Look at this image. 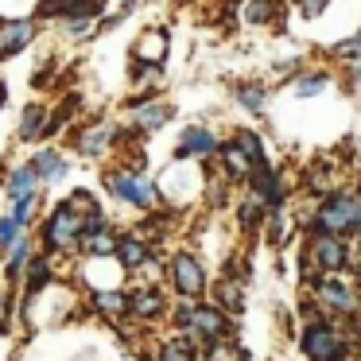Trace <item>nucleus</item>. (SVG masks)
Instances as JSON below:
<instances>
[{"label":"nucleus","mask_w":361,"mask_h":361,"mask_svg":"<svg viewBox=\"0 0 361 361\" xmlns=\"http://www.w3.org/2000/svg\"><path fill=\"white\" fill-rule=\"evenodd\" d=\"M164 55H167V39L159 32H148L140 39V47H136V59L148 63V66H159V63H164Z\"/></svg>","instance_id":"9d476101"},{"label":"nucleus","mask_w":361,"mask_h":361,"mask_svg":"<svg viewBox=\"0 0 361 361\" xmlns=\"http://www.w3.org/2000/svg\"><path fill=\"white\" fill-rule=\"evenodd\" d=\"M35 175H39V179H63V171H66V167H63V159H59L55 156V152H39V156H35Z\"/></svg>","instance_id":"2eb2a0df"},{"label":"nucleus","mask_w":361,"mask_h":361,"mask_svg":"<svg viewBox=\"0 0 361 361\" xmlns=\"http://www.w3.org/2000/svg\"><path fill=\"white\" fill-rule=\"evenodd\" d=\"M299 8H303L307 16H319V12L326 8V0H299Z\"/></svg>","instance_id":"f704fd0d"},{"label":"nucleus","mask_w":361,"mask_h":361,"mask_svg":"<svg viewBox=\"0 0 361 361\" xmlns=\"http://www.w3.org/2000/svg\"><path fill=\"white\" fill-rule=\"evenodd\" d=\"M32 202H35V195H24V198H16V210H12V218L24 226L27 221V214H32Z\"/></svg>","instance_id":"c85d7f7f"},{"label":"nucleus","mask_w":361,"mask_h":361,"mask_svg":"<svg viewBox=\"0 0 361 361\" xmlns=\"http://www.w3.org/2000/svg\"><path fill=\"white\" fill-rule=\"evenodd\" d=\"M43 280H47V264H43V260H35V264H32V291L39 288Z\"/></svg>","instance_id":"72a5a7b5"},{"label":"nucleus","mask_w":361,"mask_h":361,"mask_svg":"<svg viewBox=\"0 0 361 361\" xmlns=\"http://www.w3.org/2000/svg\"><path fill=\"white\" fill-rule=\"evenodd\" d=\"M210 361H241V350H233V345H226V342H214Z\"/></svg>","instance_id":"393cba45"},{"label":"nucleus","mask_w":361,"mask_h":361,"mask_svg":"<svg viewBox=\"0 0 361 361\" xmlns=\"http://www.w3.org/2000/svg\"><path fill=\"white\" fill-rule=\"evenodd\" d=\"M357 82H361V71H357Z\"/></svg>","instance_id":"e433bc0d"},{"label":"nucleus","mask_w":361,"mask_h":361,"mask_svg":"<svg viewBox=\"0 0 361 361\" xmlns=\"http://www.w3.org/2000/svg\"><path fill=\"white\" fill-rule=\"evenodd\" d=\"M20 237V221L16 218H0V245H12Z\"/></svg>","instance_id":"a878e982"},{"label":"nucleus","mask_w":361,"mask_h":361,"mask_svg":"<svg viewBox=\"0 0 361 361\" xmlns=\"http://www.w3.org/2000/svg\"><path fill=\"white\" fill-rule=\"evenodd\" d=\"M117 257H121V264H125V268H144V264H148V249H144L136 237H125V241L117 245Z\"/></svg>","instance_id":"f8f14e48"},{"label":"nucleus","mask_w":361,"mask_h":361,"mask_svg":"<svg viewBox=\"0 0 361 361\" xmlns=\"http://www.w3.org/2000/svg\"><path fill=\"white\" fill-rule=\"evenodd\" d=\"M167 105H159V102H152V105H140L136 109V125H144V128H156L159 121H167Z\"/></svg>","instance_id":"dca6fc26"},{"label":"nucleus","mask_w":361,"mask_h":361,"mask_svg":"<svg viewBox=\"0 0 361 361\" xmlns=\"http://www.w3.org/2000/svg\"><path fill=\"white\" fill-rule=\"evenodd\" d=\"M237 97L245 102V109H260V105H264V94H260V90H237Z\"/></svg>","instance_id":"c756f323"},{"label":"nucleus","mask_w":361,"mask_h":361,"mask_svg":"<svg viewBox=\"0 0 361 361\" xmlns=\"http://www.w3.org/2000/svg\"><path fill=\"white\" fill-rule=\"evenodd\" d=\"M109 136H113V128L105 125V128H94V133L86 136V140H82V152H90V156H94V152H102L105 144H109Z\"/></svg>","instance_id":"6ab92c4d"},{"label":"nucleus","mask_w":361,"mask_h":361,"mask_svg":"<svg viewBox=\"0 0 361 361\" xmlns=\"http://www.w3.org/2000/svg\"><path fill=\"white\" fill-rule=\"evenodd\" d=\"M171 276H175V288H179V295H187V299L202 295L206 276H202V264H198L195 257H187V252H183V257H175Z\"/></svg>","instance_id":"39448f33"},{"label":"nucleus","mask_w":361,"mask_h":361,"mask_svg":"<svg viewBox=\"0 0 361 361\" xmlns=\"http://www.w3.org/2000/svg\"><path fill=\"white\" fill-rule=\"evenodd\" d=\"M303 350L311 353L314 361H342V338H338L330 326L314 322V326L307 330V338H303Z\"/></svg>","instance_id":"7ed1b4c3"},{"label":"nucleus","mask_w":361,"mask_h":361,"mask_svg":"<svg viewBox=\"0 0 361 361\" xmlns=\"http://www.w3.org/2000/svg\"><path fill=\"white\" fill-rule=\"evenodd\" d=\"M311 260L319 268H326V272H338V268L345 264V241L342 233H319L311 241Z\"/></svg>","instance_id":"20e7f679"},{"label":"nucleus","mask_w":361,"mask_h":361,"mask_svg":"<svg viewBox=\"0 0 361 361\" xmlns=\"http://www.w3.org/2000/svg\"><path fill=\"white\" fill-rule=\"evenodd\" d=\"M27 39H32V24H27V20H12L8 27H0V55L20 51Z\"/></svg>","instance_id":"1a4fd4ad"},{"label":"nucleus","mask_w":361,"mask_h":361,"mask_svg":"<svg viewBox=\"0 0 361 361\" xmlns=\"http://www.w3.org/2000/svg\"><path fill=\"white\" fill-rule=\"evenodd\" d=\"M159 361H187V353H183L179 345H164V350H159Z\"/></svg>","instance_id":"473e14b6"},{"label":"nucleus","mask_w":361,"mask_h":361,"mask_svg":"<svg viewBox=\"0 0 361 361\" xmlns=\"http://www.w3.org/2000/svg\"><path fill=\"white\" fill-rule=\"evenodd\" d=\"M97 307H102V311H125L128 299L121 295V291H102V295H97Z\"/></svg>","instance_id":"5701e85b"},{"label":"nucleus","mask_w":361,"mask_h":361,"mask_svg":"<svg viewBox=\"0 0 361 361\" xmlns=\"http://www.w3.org/2000/svg\"><path fill=\"white\" fill-rule=\"evenodd\" d=\"M128 307H133L140 319H152V314L164 311V295H159V291H136V295L128 299Z\"/></svg>","instance_id":"ddd939ff"},{"label":"nucleus","mask_w":361,"mask_h":361,"mask_svg":"<svg viewBox=\"0 0 361 361\" xmlns=\"http://www.w3.org/2000/svg\"><path fill=\"white\" fill-rule=\"evenodd\" d=\"M319 233H357L361 229V195H334L314 214Z\"/></svg>","instance_id":"f257e3e1"},{"label":"nucleus","mask_w":361,"mask_h":361,"mask_svg":"<svg viewBox=\"0 0 361 361\" xmlns=\"http://www.w3.org/2000/svg\"><path fill=\"white\" fill-rule=\"evenodd\" d=\"M187 140H183V148H179V156H190V152H198V156H206V152H214L218 144H214V136L206 133V128H187Z\"/></svg>","instance_id":"9b49d317"},{"label":"nucleus","mask_w":361,"mask_h":361,"mask_svg":"<svg viewBox=\"0 0 361 361\" xmlns=\"http://www.w3.org/2000/svg\"><path fill=\"white\" fill-rule=\"evenodd\" d=\"M109 190H113L117 198H125V202H136V206H148L152 198H156V190L144 187V183L136 179V171H133V175H113V179H109Z\"/></svg>","instance_id":"0eeeda50"},{"label":"nucleus","mask_w":361,"mask_h":361,"mask_svg":"<svg viewBox=\"0 0 361 361\" xmlns=\"http://www.w3.org/2000/svg\"><path fill=\"white\" fill-rule=\"evenodd\" d=\"M35 167H20L16 175H12V198H24V195H32V187H35Z\"/></svg>","instance_id":"a211bd4d"},{"label":"nucleus","mask_w":361,"mask_h":361,"mask_svg":"<svg viewBox=\"0 0 361 361\" xmlns=\"http://www.w3.org/2000/svg\"><path fill=\"white\" fill-rule=\"evenodd\" d=\"M221 303L241 311V283H226V288H221Z\"/></svg>","instance_id":"bb28decb"},{"label":"nucleus","mask_w":361,"mask_h":361,"mask_svg":"<svg viewBox=\"0 0 361 361\" xmlns=\"http://www.w3.org/2000/svg\"><path fill=\"white\" fill-rule=\"evenodd\" d=\"M190 330H195L198 338H221V330H226V314L214 311V307H195V322H190Z\"/></svg>","instance_id":"6e6552de"},{"label":"nucleus","mask_w":361,"mask_h":361,"mask_svg":"<svg viewBox=\"0 0 361 361\" xmlns=\"http://www.w3.org/2000/svg\"><path fill=\"white\" fill-rule=\"evenodd\" d=\"M260 198H264V195H252L249 202L241 206V226H245V229L257 226V218H260Z\"/></svg>","instance_id":"b1692460"},{"label":"nucleus","mask_w":361,"mask_h":361,"mask_svg":"<svg viewBox=\"0 0 361 361\" xmlns=\"http://www.w3.org/2000/svg\"><path fill=\"white\" fill-rule=\"evenodd\" d=\"M221 156H226V167H229V175H233V179H245V175H249V164H257V159H252L249 152H241L237 144H229Z\"/></svg>","instance_id":"4468645a"},{"label":"nucleus","mask_w":361,"mask_h":361,"mask_svg":"<svg viewBox=\"0 0 361 361\" xmlns=\"http://www.w3.org/2000/svg\"><path fill=\"white\" fill-rule=\"evenodd\" d=\"M133 4H136V0H125V4H121V8H125V12H128V8H133Z\"/></svg>","instance_id":"c9c22d12"},{"label":"nucleus","mask_w":361,"mask_h":361,"mask_svg":"<svg viewBox=\"0 0 361 361\" xmlns=\"http://www.w3.org/2000/svg\"><path fill=\"white\" fill-rule=\"evenodd\" d=\"M322 86H326V78H322V74H314V78H303V82H299V86H295V94H319V90Z\"/></svg>","instance_id":"cd10ccee"},{"label":"nucleus","mask_w":361,"mask_h":361,"mask_svg":"<svg viewBox=\"0 0 361 361\" xmlns=\"http://www.w3.org/2000/svg\"><path fill=\"white\" fill-rule=\"evenodd\" d=\"M24 260H27V245H24V241H20V245H16V249H12V260H8V272H12V276H16V272H20V268H24Z\"/></svg>","instance_id":"7c9ffc66"},{"label":"nucleus","mask_w":361,"mask_h":361,"mask_svg":"<svg viewBox=\"0 0 361 361\" xmlns=\"http://www.w3.org/2000/svg\"><path fill=\"white\" fill-rule=\"evenodd\" d=\"M82 233H86V229H82L78 210H74L71 202H63L55 210V218H51V226H47V245L51 249H66V245H74Z\"/></svg>","instance_id":"f03ea898"},{"label":"nucleus","mask_w":361,"mask_h":361,"mask_svg":"<svg viewBox=\"0 0 361 361\" xmlns=\"http://www.w3.org/2000/svg\"><path fill=\"white\" fill-rule=\"evenodd\" d=\"M39 121H43V109H39V105H32V109L24 113V125H20V136H24V140H35V128H39Z\"/></svg>","instance_id":"aec40b11"},{"label":"nucleus","mask_w":361,"mask_h":361,"mask_svg":"<svg viewBox=\"0 0 361 361\" xmlns=\"http://www.w3.org/2000/svg\"><path fill=\"white\" fill-rule=\"evenodd\" d=\"M237 148H241V152H249V156L252 159H257V164H260V159H264V152H260V140H257V136H252V133H237Z\"/></svg>","instance_id":"4be33fe9"},{"label":"nucleus","mask_w":361,"mask_h":361,"mask_svg":"<svg viewBox=\"0 0 361 361\" xmlns=\"http://www.w3.org/2000/svg\"><path fill=\"white\" fill-rule=\"evenodd\" d=\"M314 299H319L322 307H334V311H342V314H357V311H361L357 295H353L350 288H342V283H330V280H322L319 288H314Z\"/></svg>","instance_id":"423d86ee"},{"label":"nucleus","mask_w":361,"mask_h":361,"mask_svg":"<svg viewBox=\"0 0 361 361\" xmlns=\"http://www.w3.org/2000/svg\"><path fill=\"white\" fill-rule=\"evenodd\" d=\"M272 0H249L245 4V24H268L272 20Z\"/></svg>","instance_id":"f3484780"},{"label":"nucleus","mask_w":361,"mask_h":361,"mask_svg":"<svg viewBox=\"0 0 361 361\" xmlns=\"http://www.w3.org/2000/svg\"><path fill=\"white\" fill-rule=\"evenodd\" d=\"M86 245H90V252H113L117 245H113V237L105 233V229H94V233H86Z\"/></svg>","instance_id":"412c9836"},{"label":"nucleus","mask_w":361,"mask_h":361,"mask_svg":"<svg viewBox=\"0 0 361 361\" xmlns=\"http://www.w3.org/2000/svg\"><path fill=\"white\" fill-rule=\"evenodd\" d=\"M338 55H361V32L353 35V39H345L342 47H338Z\"/></svg>","instance_id":"2f4dec72"}]
</instances>
